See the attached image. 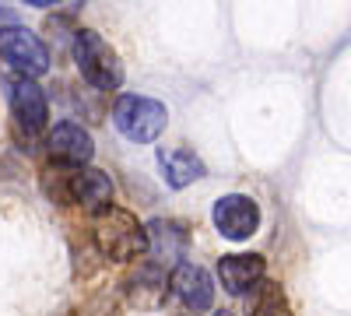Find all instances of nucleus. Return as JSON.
Returning <instances> with one entry per match:
<instances>
[{
    "instance_id": "nucleus-7",
    "label": "nucleus",
    "mask_w": 351,
    "mask_h": 316,
    "mask_svg": "<svg viewBox=\"0 0 351 316\" xmlns=\"http://www.w3.org/2000/svg\"><path fill=\"white\" fill-rule=\"evenodd\" d=\"M215 225L225 239H250L260 225V208L246 193H228L215 204Z\"/></svg>"
},
{
    "instance_id": "nucleus-2",
    "label": "nucleus",
    "mask_w": 351,
    "mask_h": 316,
    "mask_svg": "<svg viewBox=\"0 0 351 316\" xmlns=\"http://www.w3.org/2000/svg\"><path fill=\"white\" fill-rule=\"evenodd\" d=\"M74 60H77V71L88 84L109 92V88H120L123 84V67H120V56L116 49L99 36L92 28H81L74 36Z\"/></svg>"
},
{
    "instance_id": "nucleus-8",
    "label": "nucleus",
    "mask_w": 351,
    "mask_h": 316,
    "mask_svg": "<svg viewBox=\"0 0 351 316\" xmlns=\"http://www.w3.org/2000/svg\"><path fill=\"white\" fill-rule=\"evenodd\" d=\"M46 151H49L53 162H60V165L88 169V162H92V155H95V145H92V137H88L84 127H77V123H56L49 130Z\"/></svg>"
},
{
    "instance_id": "nucleus-12",
    "label": "nucleus",
    "mask_w": 351,
    "mask_h": 316,
    "mask_svg": "<svg viewBox=\"0 0 351 316\" xmlns=\"http://www.w3.org/2000/svg\"><path fill=\"white\" fill-rule=\"evenodd\" d=\"M148 236H152V253L158 260H176V256L186 253V228L176 225V221H152L148 225Z\"/></svg>"
},
{
    "instance_id": "nucleus-1",
    "label": "nucleus",
    "mask_w": 351,
    "mask_h": 316,
    "mask_svg": "<svg viewBox=\"0 0 351 316\" xmlns=\"http://www.w3.org/2000/svg\"><path fill=\"white\" fill-rule=\"evenodd\" d=\"M95 246L102 250V256L116 264H127L134 256H141L144 250H152L148 228H144L130 211L123 208H106L95 218Z\"/></svg>"
},
{
    "instance_id": "nucleus-3",
    "label": "nucleus",
    "mask_w": 351,
    "mask_h": 316,
    "mask_svg": "<svg viewBox=\"0 0 351 316\" xmlns=\"http://www.w3.org/2000/svg\"><path fill=\"white\" fill-rule=\"evenodd\" d=\"M112 120L116 127H120L123 137L137 141V145H148V141H155L165 123H169V112L162 102L155 99H144V95H123L120 102H116L112 109Z\"/></svg>"
},
{
    "instance_id": "nucleus-13",
    "label": "nucleus",
    "mask_w": 351,
    "mask_h": 316,
    "mask_svg": "<svg viewBox=\"0 0 351 316\" xmlns=\"http://www.w3.org/2000/svg\"><path fill=\"white\" fill-rule=\"evenodd\" d=\"M246 316H291V306H288V295L278 281H267L263 278L253 295H250V306H246Z\"/></svg>"
},
{
    "instance_id": "nucleus-9",
    "label": "nucleus",
    "mask_w": 351,
    "mask_h": 316,
    "mask_svg": "<svg viewBox=\"0 0 351 316\" xmlns=\"http://www.w3.org/2000/svg\"><path fill=\"white\" fill-rule=\"evenodd\" d=\"M218 278L232 295H243L263 281V256L256 253H228L218 260Z\"/></svg>"
},
{
    "instance_id": "nucleus-4",
    "label": "nucleus",
    "mask_w": 351,
    "mask_h": 316,
    "mask_svg": "<svg viewBox=\"0 0 351 316\" xmlns=\"http://www.w3.org/2000/svg\"><path fill=\"white\" fill-rule=\"evenodd\" d=\"M0 56H4V60L21 77H36V74L49 71V49H46V42L36 32L21 28V25L0 28Z\"/></svg>"
},
{
    "instance_id": "nucleus-10",
    "label": "nucleus",
    "mask_w": 351,
    "mask_h": 316,
    "mask_svg": "<svg viewBox=\"0 0 351 316\" xmlns=\"http://www.w3.org/2000/svg\"><path fill=\"white\" fill-rule=\"evenodd\" d=\"M172 292L183 306L190 309H208L215 302V284H211V274L197 267V264H180L172 271Z\"/></svg>"
},
{
    "instance_id": "nucleus-14",
    "label": "nucleus",
    "mask_w": 351,
    "mask_h": 316,
    "mask_svg": "<svg viewBox=\"0 0 351 316\" xmlns=\"http://www.w3.org/2000/svg\"><path fill=\"white\" fill-rule=\"evenodd\" d=\"M215 316H232V313H215Z\"/></svg>"
},
{
    "instance_id": "nucleus-5",
    "label": "nucleus",
    "mask_w": 351,
    "mask_h": 316,
    "mask_svg": "<svg viewBox=\"0 0 351 316\" xmlns=\"http://www.w3.org/2000/svg\"><path fill=\"white\" fill-rule=\"evenodd\" d=\"M8 106H11V117H14L18 130L28 137H36L49 120V102L32 77H11L8 81Z\"/></svg>"
},
{
    "instance_id": "nucleus-11",
    "label": "nucleus",
    "mask_w": 351,
    "mask_h": 316,
    "mask_svg": "<svg viewBox=\"0 0 351 316\" xmlns=\"http://www.w3.org/2000/svg\"><path fill=\"white\" fill-rule=\"evenodd\" d=\"M158 165H162V180L172 190H183V186H190L193 180L204 176V162L190 148H162L158 151Z\"/></svg>"
},
{
    "instance_id": "nucleus-6",
    "label": "nucleus",
    "mask_w": 351,
    "mask_h": 316,
    "mask_svg": "<svg viewBox=\"0 0 351 316\" xmlns=\"http://www.w3.org/2000/svg\"><path fill=\"white\" fill-rule=\"evenodd\" d=\"M56 197L64 200V204H81L84 211H106L112 208V183L102 169H77L64 180V186L56 190Z\"/></svg>"
}]
</instances>
